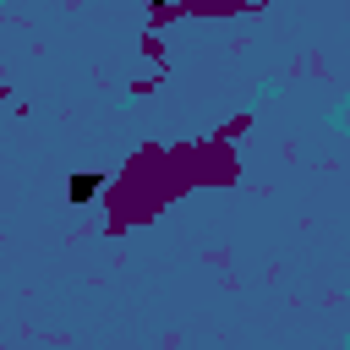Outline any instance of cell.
Here are the masks:
<instances>
[{"label": "cell", "mask_w": 350, "mask_h": 350, "mask_svg": "<svg viewBox=\"0 0 350 350\" xmlns=\"http://www.w3.org/2000/svg\"><path fill=\"white\" fill-rule=\"evenodd\" d=\"M93 191H98V180H93V175H77V180H71V202H88Z\"/></svg>", "instance_id": "cell-1"}, {"label": "cell", "mask_w": 350, "mask_h": 350, "mask_svg": "<svg viewBox=\"0 0 350 350\" xmlns=\"http://www.w3.org/2000/svg\"><path fill=\"white\" fill-rule=\"evenodd\" d=\"M159 5H164V0H159Z\"/></svg>", "instance_id": "cell-2"}]
</instances>
